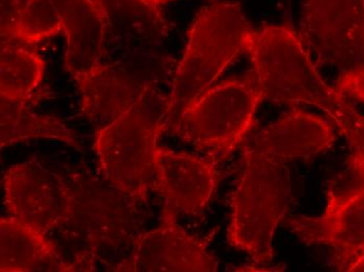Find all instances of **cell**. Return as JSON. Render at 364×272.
Returning a JSON list of instances; mask_svg holds the SVG:
<instances>
[{"mask_svg": "<svg viewBox=\"0 0 364 272\" xmlns=\"http://www.w3.org/2000/svg\"><path fill=\"white\" fill-rule=\"evenodd\" d=\"M250 55L264 99L310 105L323 110L350 150L364 148V116L319 76L299 35L288 26H265L252 33Z\"/></svg>", "mask_w": 364, "mask_h": 272, "instance_id": "cell-1", "label": "cell"}, {"mask_svg": "<svg viewBox=\"0 0 364 272\" xmlns=\"http://www.w3.org/2000/svg\"><path fill=\"white\" fill-rule=\"evenodd\" d=\"M168 97L151 84L124 116L95 132L102 173L131 202H143L156 190L157 143L168 127Z\"/></svg>", "mask_w": 364, "mask_h": 272, "instance_id": "cell-2", "label": "cell"}, {"mask_svg": "<svg viewBox=\"0 0 364 272\" xmlns=\"http://www.w3.org/2000/svg\"><path fill=\"white\" fill-rule=\"evenodd\" d=\"M291 202V177L287 161L244 146V169L232 198L230 245L259 266L274 258L275 229Z\"/></svg>", "mask_w": 364, "mask_h": 272, "instance_id": "cell-3", "label": "cell"}, {"mask_svg": "<svg viewBox=\"0 0 364 272\" xmlns=\"http://www.w3.org/2000/svg\"><path fill=\"white\" fill-rule=\"evenodd\" d=\"M252 33L239 4L217 1L199 11L168 96V126L245 52Z\"/></svg>", "mask_w": 364, "mask_h": 272, "instance_id": "cell-4", "label": "cell"}, {"mask_svg": "<svg viewBox=\"0 0 364 272\" xmlns=\"http://www.w3.org/2000/svg\"><path fill=\"white\" fill-rule=\"evenodd\" d=\"M264 99L257 76L250 72L206 90L170 126L179 138L210 158H225L254 127Z\"/></svg>", "mask_w": 364, "mask_h": 272, "instance_id": "cell-5", "label": "cell"}, {"mask_svg": "<svg viewBox=\"0 0 364 272\" xmlns=\"http://www.w3.org/2000/svg\"><path fill=\"white\" fill-rule=\"evenodd\" d=\"M285 222L306 244L328 247L335 268L345 271L364 244V148L350 150L345 173L328 187L323 213L291 217Z\"/></svg>", "mask_w": 364, "mask_h": 272, "instance_id": "cell-6", "label": "cell"}, {"mask_svg": "<svg viewBox=\"0 0 364 272\" xmlns=\"http://www.w3.org/2000/svg\"><path fill=\"white\" fill-rule=\"evenodd\" d=\"M316 67L341 75L364 67V0H305L301 34Z\"/></svg>", "mask_w": 364, "mask_h": 272, "instance_id": "cell-7", "label": "cell"}, {"mask_svg": "<svg viewBox=\"0 0 364 272\" xmlns=\"http://www.w3.org/2000/svg\"><path fill=\"white\" fill-rule=\"evenodd\" d=\"M10 216L48 234L73 214L75 200L59 176L33 163H17L2 177Z\"/></svg>", "mask_w": 364, "mask_h": 272, "instance_id": "cell-8", "label": "cell"}, {"mask_svg": "<svg viewBox=\"0 0 364 272\" xmlns=\"http://www.w3.org/2000/svg\"><path fill=\"white\" fill-rule=\"evenodd\" d=\"M164 211V223L141 234L133 247L130 264L122 271L139 272H214L218 260L204 241L192 236Z\"/></svg>", "mask_w": 364, "mask_h": 272, "instance_id": "cell-9", "label": "cell"}, {"mask_svg": "<svg viewBox=\"0 0 364 272\" xmlns=\"http://www.w3.org/2000/svg\"><path fill=\"white\" fill-rule=\"evenodd\" d=\"M218 181L215 159L157 148L155 191L164 201V211L175 216L200 213L210 203Z\"/></svg>", "mask_w": 364, "mask_h": 272, "instance_id": "cell-10", "label": "cell"}, {"mask_svg": "<svg viewBox=\"0 0 364 272\" xmlns=\"http://www.w3.org/2000/svg\"><path fill=\"white\" fill-rule=\"evenodd\" d=\"M336 139L331 121L310 112L294 110L262 129L248 143L288 163L321 156Z\"/></svg>", "mask_w": 364, "mask_h": 272, "instance_id": "cell-11", "label": "cell"}, {"mask_svg": "<svg viewBox=\"0 0 364 272\" xmlns=\"http://www.w3.org/2000/svg\"><path fill=\"white\" fill-rule=\"evenodd\" d=\"M75 81L81 94L82 111L97 130L124 116L151 85L129 76L121 66L101 63Z\"/></svg>", "mask_w": 364, "mask_h": 272, "instance_id": "cell-12", "label": "cell"}, {"mask_svg": "<svg viewBox=\"0 0 364 272\" xmlns=\"http://www.w3.org/2000/svg\"><path fill=\"white\" fill-rule=\"evenodd\" d=\"M66 37L64 63L73 79L99 65L108 17L97 0H53Z\"/></svg>", "mask_w": 364, "mask_h": 272, "instance_id": "cell-13", "label": "cell"}, {"mask_svg": "<svg viewBox=\"0 0 364 272\" xmlns=\"http://www.w3.org/2000/svg\"><path fill=\"white\" fill-rule=\"evenodd\" d=\"M57 251L46 234L32 225L8 217L0 220V271H40L55 262Z\"/></svg>", "mask_w": 364, "mask_h": 272, "instance_id": "cell-14", "label": "cell"}, {"mask_svg": "<svg viewBox=\"0 0 364 272\" xmlns=\"http://www.w3.org/2000/svg\"><path fill=\"white\" fill-rule=\"evenodd\" d=\"M0 147L34 138H50L79 149L75 132L53 116H39L31 111L26 102L0 97Z\"/></svg>", "mask_w": 364, "mask_h": 272, "instance_id": "cell-15", "label": "cell"}, {"mask_svg": "<svg viewBox=\"0 0 364 272\" xmlns=\"http://www.w3.org/2000/svg\"><path fill=\"white\" fill-rule=\"evenodd\" d=\"M46 62L15 40H1L0 97L28 102L43 79Z\"/></svg>", "mask_w": 364, "mask_h": 272, "instance_id": "cell-16", "label": "cell"}, {"mask_svg": "<svg viewBox=\"0 0 364 272\" xmlns=\"http://www.w3.org/2000/svg\"><path fill=\"white\" fill-rule=\"evenodd\" d=\"M61 30V19L53 0H31L13 40L23 44L37 43Z\"/></svg>", "mask_w": 364, "mask_h": 272, "instance_id": "cell-17", "label": "cell"}, {"mask_svg": "<svg viewBox=\"0 0 364 272\" xmlns=\"http://www.w3.org/2000/svg\"><path fill=\"white\" fill-rule=\"evenodd\" d=\"M31 0H0L1 40L14 39L15 33Z\"/></svg>", "mask_w": 364, "mask_h": 272, "instance_id": "cell-18", "label": "cell"}, {"mask_svg": "<svg viewBox=\"0 0 364 272\" xmlns=\"http://www.w3.org/2000/svg\"><path fill=\"white\" fill-rule=\"evenodd\" d=\"M103 6L108 19L109 13L113 14L121 13L123 17H146L148 14L157 13L155 6H148L141 0H97Z\"/></svg>", "mask_w": 364, "mask_h": 272, "instance_id": "cell-19", "label": "cell"}, {"mask_svg": "<svg viewBox=\"0 0 364 272\" xmlns=\"http://www.w3.org/2000/svg\"><path fill=\"white\" fill-rule=\"evenodd\" d=\"M336 89L343 96L364 104V67L350 74L341 75L337 81Z\"/></svg>", "mask_w": 364, "mask_h": 272, "instance_id": "cell-20", "label": "cell"}, {"mask_svg": "<svg viewBox=\"0 0 364 272\" xmlns=\"http://www.w3.org/2000/svg\"><path fill=\"white\" fill-rule=\"evenodd\" d=\"M343 271L364 272V244L350 258Z\"/></svg>", "mask_w": 364, "mask_h": 272, "instance_id": "cell-21", "label": "cell"}, {"mask_svg": "<svg viewBox=\"0 0 364 272\" xmlns=\"http://www.w3.org/2000/svg\"><path fill=\"white\" fill-rule=\"evenodd\" d=\"M144 4H148V6H156L157 4H164V2H166V0H141Z\"/></svg>", "mask_w": 364, "mask_h": 272, "instance_id": "cell-22", "label": "cell"}, {"mask_svg": "<svg viewBox=\"0 0 364 272\" xmlns=\"http://www.w3.org/2000/svg\"><path fill=\"white\" fill-rule=\"evenodd\" d=\"M166 1H168V0H166Z\"/></svg>", "mask_w": 364, "mask_h": 272, "instance_id": "cell-23", "label": "cell"}]
</instances>
